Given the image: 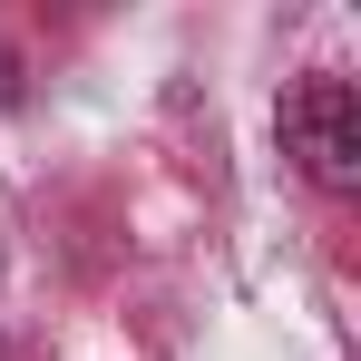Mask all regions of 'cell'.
I'll list each match as a JSON object with an SVG mask.
<instances>
[{
  "label": "cell",
  "mask_w": 361,
  "mask_h": 361,
  "mask_svg": "<svg viewBox=\"0 0 361 361\" xmlns=\"http://www.w3.org/2000/svg\"><path fill=\"white\" fill-rule=\"evenodd\" d=\"M283 147L302 157L312 185L352 195L361 185V98L342 88V78H302L293 98H283Z\"/></svg>",
  "instance_id": "6da1fadb"
}]
</instances>
